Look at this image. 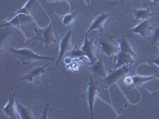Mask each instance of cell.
<instances>
[{
	"mask_svg": "<svg viewBox=\"0 0 159 119\" xmlns=\"http://www.w3.org/2000/svg\"><path fill=\"white\" fill-rule=\"evenodd\" d=\"M118 42L119 44V51L116 56L114 57V60L116 62V64L114 68H119L123 65L127 64L134 63V57H137L134 49H132L131 45L128 40L123 36L122 37L118 39Z\"/></svg>",
	"mask_w": 159,
	"mask_h": 119,
	"instance_id": "cell-1",
	"label": "cell"
},
{
	"mask_svg": "<svg viewBox=\"0 0 159 119\" xmlns=\"http://www.w3.org/2000/svg\"><path fill=\"white\" fill-rule=\"evenodd\" d=\"M99 49L100 52L107 55L109 59H114L119 51V44L115 40V37L110 34L100 33V37L97 40Z\"/></svg>",
	"mask_w": 159,
	"mask_h": 119,
	"instance_id": "cell-2",
	"label": "cell"
},
{
	"mask_svg": "<svg viewBox=\"0 0 159 119\" xmlns=\"http://www.w3.org/2000/svg\"><path fill=\"white\" fill-rule=\"evenodd\" d=\"M11 52H12L13 56L15 59L19 60L23 66L28 64L30 62L35 61V60H53L55 59L54 56H43L37 54L32 49L28 48H22L20 49L11 48L9 49Z\"/></svg>",
	"mask_w": 159,
	"mask_h": 119,
	"instance_id": "cell-3",
	"label": "cell"
},
{
	"mask_svg": "<svg viewBox=\"0 0 159 119\" xmlns=\"http://www.w3.org/2000/svg\"><path fill=\"white\" fill-rule=\"evenodd\" d=\"M131 65L132 64H127L123 65L119 68L108 69V74H107V77L101 79V81H100L103 88H108L111 85L117 83L122 78L128 74Z\"/></svg>",
	"mask_w": 159,
	"mask_h": 119,
	"instance_id": "cell-4",
	"label": "cell"
},
{
	"mask_svg": "<svg viewBox=\"0 0 159 119\" xmlns=\"http://www.w3.org/2000/svg\"><path fill=\"white\" fill-rule=\"evenodd\" d=\"M102 87H102L101 83H98L96 80L93 79V77H90L89 84H88L87 91H86V99L89 104L91 119L94 117V105L99 93L101 91Z\"/></svg>",
	"mask_w": 159,
	"mask_h": 119,
	"instance_id": "cell-5",
	"label": "cell"
},
{
	"mask_svg": "<svg viewBox=\"0 0 159 119\" xmlns=\"http://www.w3.org/2000/svg\"><path fill=\"white\" fill-rule=\"evenodd\" d=\"M34 29L36 36L32 38V40L38 41L39 43L44 45L46 48H49L52 44L57 42V39L53 33V29H52V25L51 22L47 27L43 28V29L34 28Z\"/></svg>",
	"mask_w": 159,
	"mask_h": 119,
	"instance_id": "cell-6",
	"label": "cell"
},
{
	"mask_svg": "<svg viewBox=\"0 0 159 119\" xmlns=\"http://www.w3.org/2000/svg\"><path fill=\"white\" fill-rule=\"evenodd\" d=\"M81 49L84 53L85 56H87L90 61V64H93L97 61V51H99V45H98L97 41H96L94 38L89 39L87 33H85L84 42L81 47Z\"/></svg>",
	"mask_w": 159,
	"mask_h": 119,
	"instance_id": "cell-7",
	"label": "cell"
},
{
	"mask_svg": "<svg viewBox=\"0 0 159 119\" xmlns=\"http://www.w3.org/2000/svg\"><path fill=\"white\" fill-rule=\"evenodd\" d=\"M30 22H33L32 16L25 15V14H18V15H16V16L15 18H12V20H11L10 22L2 23L1 25V28L7 27V26L15 27L18 29H19L22 33H23L22 27L23 26V25H25L26 23H30Z\"/></svg>",
	"mask_w": 159,
	"mask_h": 119,
	"instance_id": "cell-8",
	"label": "cell"
},
{
	"mask_svg": "<svg viewBox=\"0 0 159 119\" xmlns=\"http://www.w3.org/2000/svg\"><path fill=\"white\" fill-rule=\"evenodd\" d=\"M48 66H49V64H46L43 65L42 67L33 69L30 72L26 73L23 77L21 78L20 80H25V81L29 82L30 84H40L42 76L45 72V71H46L45 68Z\"/></svg>",
	"mask_w": 159,
	"mask_h": 119,
	"instance_id": "cell-9",
	"label": "cell"
},
{
	"mask_svg": "<svg viewBox=\"0 0 159 119\" xmlns=\"http://www.w3.org/2000/svg\"><path fill=\"white\" fill-rule=\"evenodd\" d=\"M71 38H72V30H69L67 33L61 40V42H60L59 56H58L57 60V65H58V64L61 60L62 58L72 49Z\"/></svg>",
	"mask_w": 159,
	"mask_h": 119,
	"instance_id": "cell-10",
	"label": "cell"
},
{
	"mask_svg": "<svg viewBox=\"0 0 159 119\" xmlns=\"http://www.w3.org/2000/svg\"><path fill=\"white\" fill-rule=\"evenodd\" d=\"M153 29H154L153 27L150 25L149 19H147L136 25L135 27L129 29L128 32L137 33L143 37V38H150L151 37L152 33H153Z\"/></svg>",
	"mask_w": 159,
	"mask_h": 119,
	"instance_id": "cell-11",
	"label": "cell"
},
{
	"mask_svg": "<svg viewBox=\"0 0 159 119\" xmlns=\"http://www.w3.org/2000/svg\"><path fill=\"white\" fill-rule=\"evenodd\" d=\"M157 76H127L124 79V84L127 87H135L137 88L140 87L143 84L147 82L150 81L152 79H155Z\"/></svg>",
	"mask_w": 159,
	"mask_h": 119,
	"instance_id": "cell-12",
	"label": "cell"
},
{
	"mask_svg": "<svg viewBox=\"0 0 159 119\" xmlns=\"http://www.w3.org/2000/svg\"><path fill=\"white\" fill-rule=\"evenodd\" d=\"M109 15H110L109 13L102 12L101 14H99L98 16H96V18L93 19L92 23H91L89 29H88V34L90 33L92 30H95V29H98V30L100 32V33H103V32H104L103 27H104V25L105 23H106V22H107Z\"/></svg>",
	"mask_w": 159,
	"mask_h": 119,
	"instance_id": "cell-13",
	"label": "cell"
},
{
	"mask_svg": "<svg viewBox=\"0 0 159 119\" xmlns=\"http://www.w3.org/2000/svg\"><path fill=\"white\" fill-rule=\"evenodd\" d=\"M2 111L9 118L17 119L19 117L16 108V100H15V94L10 93L8 103L3 107Z\"/></svg>",
	"mask_w": 159,
	"mask_h": 119,
	"instance_id": "cell-14",
	"label": "cell"
},
{
	"mask_svg": "<svg viewBox=\"0 0 159 119\" xmlns=\"http://www.w3.org/2000/svg\"><path fill=\"white\" fill-rule=\"evenodd\" d=\"M89 70L95 75L97 77H99V79H104L105 77H107V74H108V69L106 68V67L103 64V58H99V60H97V61L96 62L93 64H91V66L89 67Z\"/></svg>",
	"mask_w": 159,
	"mask_h": 119,
	"instance_id": "cell-15",
	"label": "cell"
},
{
	"mask_svg": "<svg viewBox=\"0 0 159 119\" xmlns=\"http://www.w3.org/2000/svg\"><path fill=\"white\" fill-rule=\"evenodd\" d=\"M133 13L135 15V20H134V24H135L139 20H147L149 19L150 17L154 15H158V13H151L150 8L147 9H134Z\"/></svg>",
	"mask_w": 159,
	"mask_h": 119,
	"instance_id": "cell-16",
	"label": "cell"
},
{
	"mask_svg": "<svg viewBox=\"0 0 159 119\" xmlns=\"http://www.w3.org/2000/svg\"><path fill=\"white\" fill-rule=\"evenodd\" d=\"M16 108L20 118L22 119H34L33 113L29 108L25 107L16 100Z\"/></svg>",
	"mask_w": 159,
	"mask_h": 119,
	"instance_id": "cell-17",
	"label": "cell"
},
{
	"mask_svg": "<svg viewBox=\"0 0 159 119\" xmlns=\"http://www.w3.org/2000/svg\"><path fill=\"white\" fill-rule=\"evenodd\" d=\"M35 2H36V0H29L27 2V3L25 4L21 9L15 11L14 14H15V15L25 14V15H28L32 16V14L35 8Z\"/></svg>",
	"mask_w": 159,
	"mask_h": 119,
	"instance_id": "cell-18",
	"label": "cell"
},
{
	"mask_svg": "<svg viewBox=\"0 0 159 119\" xmlns=\"http://www.w3.org/2000/svg\"><path fill=\"white\" fill-rule=\"evenodd\" d=\"M11 35H12V30H11V28L10 26H7L5 27L1 28V50L2 52V48H3V45L5 44H7L8 42L10 39L11 37Z\"/></svg>",
	"mask_w": 159,
	"mask_h": 119,
	"instance_id": "cell-19",
	"label": "cell"
},
{
	"mask_svg": "<svg viewBox=\"0 0 159 119\" xmlns=\"http://www.w3.org/2000/svg\"><path fill=\"white\" fill-rule=\"evenodd\" d=\"M67 55L69 56H71V57H73V58L85 56L84 53V52L82 51L81 48H79L76 45H74V47L71 49L70 52H68Z\"/></svg>",
	"mask_w": 159,
	"mask_h": 119,
	"instance_id": "cell-20",
	"label": "cell"
},
{
	"mask_svg": "<svg viewBox=\"0 0 159 119\" xmlns=\"http://www.w3.org/2000/svg\"><path fill=\"white\" fill-rule=\"evenodd\" d=\"M78 12L74 11L72 13H69L68 15H65L62 18V25H69L72 23L75 20L76 17L77 16Z\"/></svg>",
	"mask_w": 159,
	"mask_h": 119,
	"instance_id": "cell-21",
	"label": "cell"
},
{
	"mask_svg": "<svg viewBox=\"0 0 159 119\" xmlns=\"http://www.w3.org/2000/svg\"><path fill=\"white\" fill-rule=\"evenodd\" d=\"M150 38H151V42H150L151 45H154L159 42V25L153 29V33Z\"/></svg>",
	"mask_w": 159,
	"mask_h": 119,
	"instance_id": "cell-22",
	"label": "cell"
},
{
	"mask_svg": "<svg viewBox=\"0 0 159 119\" xmlns=\"http://www.w3.org/2000/svg\"><path fill=\"white\" fill-rule=\"evenodd\" d=\"M148 62L150 64H154L159 67V56H151L148 60Z\"/></svg>",
	"mask_w": 159,
	"mask_h": 119,
	"instance_id": "cell-23",
	"label": "cell"
},
{
	"mask_svg": "<svg viewBox=\"0 0 159 119\" xmlns=\"http://www.w3.org/2000/svg\"><path fill=\"white\" fill-rule=\"evenodd\" d=\"M48 107H49V103H46L45 107V110H44V115L42 116V118H47V117H46V112H47Z\"/></svg>",
	"mask_w": 159,
	"mask_h": 119,
	"instance_id": "cell-24",
	"label": "cell"
},
{
	"mask_svg": "<svg viewBox=\"0 0 159 119\" xmlns=\"http://www.w3.org/2000/svg\"><path fill=\"white\" fill-rule=\"evenodd\" d=\"M150 5L151 6H159V0H151V2H150Z\"/></svg>",
	"mask_w": 159,
	"mask_h": 119,
	"instance_id": "cell-25",
	"label": "cell"
},
{
	"mask_svg": "<svg viewBox=\"0 0 159 119\" xmlns=\"http://www.w3.org/2000/svg\"><path fill=\"white\" fill-rule=\"evenodd\" d=\"M121 1V2H125V0H120Z\"/></svg>",
	"mask_w": 159,
	"mask_h": 119,
	"instance_id": "cell-26",
	"label": "cell"
},
{
	"mask_svg": "<svg viewBox=\"0 0 159 119\" xmlns=\"http://www.w3.org/2000/svg\"><path fill=\"white\" fill-rule=\"evenodd\" d=\"M71 1H72V0H71Z\"/></svg>",
	"mask_w": 159,
	"mask_h": 119,
	"instance_id": "cell-27",
	"label": "cell"
}]
</instances>
